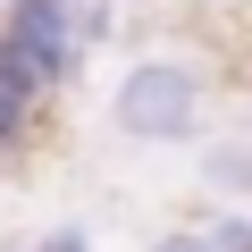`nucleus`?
Returning <instances> with one entry per match:
<instances>
[{"mask_svg": "<svg viewBox=\"0 0 252 252\" xmlns=\"http://www.w3.org/2000/svg\"><path fill=\"white\" fill-rule=\"evenodd\" d=\"M143 9H152V0H143Z\"/></svg>", "mask_w": 252, "mask_h": 252, "instance_id": "nucleus-10", "label": "nucleus"}, {"mask_svg": "<svg viewBox=\"0 0 252 252\" xmlns=\"http://www.w3.org/2000/svg\"><path fill=\"white\" fill-rule=\"evenodd\" d=\"M202 109H210V76L177 51H152L118 76L109 93V126L126 143H193L202 135Z\"/></svg>", "mask_w": 252, "mask_h": 252, "instance_id": "nucleus-2", "label": "nucleus"}, {"mask_svg": "<svg viewBox=\"0 0 252 252\" xmlns=\"http://www.w3.org/2000/svg\"><path fill=\"white\" fill-rule=\"evenodd\" d=\"M118 9H126V0H67V17H76V42H84V51H101V42L118 34Z\"/></svg>", "mask_w": 252, "mask_h": 252, "instance_id": "nucleus-4", "label": "nucleus"}, {"mask_svg": "<svg viewBox=\"0 0 252 252\" xmlns=\"http://www.w3.org/2000/svg\"><path fill=\"white\" fill-rule=\"evenodd\" d=\"M0 252H34V244H9V235H0Z\"/></svg>", "mask_w": 252, "mask_h": 252, "instance_id": "nucleus-9", "label": "nucleus"}, {"mask_svg": "<svg viewBox=\"0 0 252 252\" xmlns=\"http://www.w3.org/2000/svg\"><path fill=\"white\" fill-rule=\"evenodd\" d=\"M84 42H76V17L67 0H0V84H9L26 109H59V93L84 76Z\"/></svg>", "mask_w": 252, "mask_h": 252, "instance_id": "nucleus-1", "label": "nucleus"}, {"mask_svg": "<svg viewBox=\"0 0 252 252\" xmlns=\"http://www.w3.org/2000/svg\"><path fill=\"white\" fill-rule=\"evenodd\" d=\"M143 252H219V244H210L202 227H168V235H152Z\"/></svg>", "mask_w": 252, "mask_h": 252, "instance_id": "nucleus-8", "label": "nucleus"}, {"mask_svg": "<svg viewBox=\"0 0 252 252\" xmlns=\"http://www.w3.org/2000/svg\"><path fill=\"white\" fill-rule=\"evenodd\" d=\"M34 252H93V227H84V219H59V227L34 235Z\"/></svg>", "mask_w": 252, "mask_h": 252, "instance_id": "nucleus-6", "label": "nucleus"}, {"mask_svg": "<svg viewBox=\"0 0 252 252\" xmlns=\"http://www.w3.org/2000/svg\"><path fill=\"white\" fill-rule=\"evenodd\" d=\"M34 135H42V109H26L9 84H0V152H26Z\"/></svg>", "mask_w": 252, "mask_h": 252, "instance_id": "nucleus-5", "label": "nucleus"}, {"mask_svg": "<svg viewBox=\"0 0 252 252\" xmlns=\"http://www.w3.org/2000/svg\"><path fill=\"white\" fill-rule=\"evenodd\" d=\"M202 185L252 202V143H210V152H202Z\"/></svg>", "mask_w": 252, "mask_h": 252, "instance_id": "nucleus-3", "label": "nucleus"}, {"mask_svg": "<svg viewBox=\"0 0 252 252\" xmlns=\"http://www.w3.org/2000/svg\"><path fill=\"white\" fill-rule=\"evenodd\" d=\"M202 235H210L219 252H252V219H244V210H227V219H210Z\"/></svg>", "mask_w": 252, "mask_h": 252, "instance_id": "nucleus-7", "label": "nucleus"}]
</instances>
